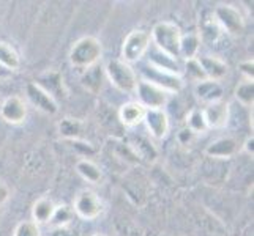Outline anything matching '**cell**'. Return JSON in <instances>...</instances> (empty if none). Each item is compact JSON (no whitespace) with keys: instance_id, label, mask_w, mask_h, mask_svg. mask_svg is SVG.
<instances>
[{"instance_id":"obj_1","label":"cell","mask_w":254,"mask_h":236,"mask_svg":"<svg viewBox=\"0 0 254 236\" xmlns=\"http://www.w3.org/2000/svg\"><path fill=\"white\" fill-rule=\"evenodd\" d=\"M150 38L156 49L174 60H180V38L182 30L179 25L169 21H161L153 25Z\"/></svg>"},{"instance_id":"obj_2","label":"cell","mask_w":254,"mask_h":236,"mask_svg":"<svg viewBox=\"0 0 254 236\" xmlns=\"http://www.w3.org/2000/svg\"><path fill=\"white\" fill-rule=\"evenodd\" d=\"M103 55V47L98 38L84 37L77 40L69 50V63L74 68L87 69L93 65H98Z\"/></svg>"},{"instance_id":"obj_3","label":"cell","mask_w":254,"mask_h":236,"mask_svg":"<svg viewBox=\"0 0 254 236\" xmlns=\"http://www.w3.org/2000/svg\"><path fill=\"white\" fill-rule=\"evenodd\" d=\"M104 74L109 79V82L117 90L124 93H134L137 85V74L131 65L122 62V60H111L104 68Z\"/></svg>"},{"instance_id":"obj_4","label":"cell","mask_w":254,"mask_h":236,"mask_svg":"<svg viewBox=\"0 0 254 236\" xmlns=\"http://www.w3.org/2000/svg\"><path fill=\"white\" fill-rule=\"evenodd\" d=\"M150 33L145 30H133L127 35L122 45V62L134 63L139 62L150 49Z\"/></svg>"},{"instance_id":"obj_5","label":"cell","mask_w":254,"mask_h":236,"mask_svg":"<svg viewBox=\"0 0 254 236\" xmlns=\"http://www.w3.org/2000/svg\"><path fill=\"white\" fill-rule=\"evenodd\" d=\"M141 74H142V81H147L156 87H160V89L168 92L169 94L179 93L183 89V79L180 76L163 71L160 68L152 66L150 63L141 68Z\"/></svg>"},{"instance_id":"obj_6","label":"cell","mask_w":254,"mask_h":236,"mask_svg":"<svg viewBox=\"0 0 254 236\" xmlns=\"http://www.w3.org/2000/svg\"><path fill=\"white\" fill-rule=\"evenodd\" d=\"M213 17L215 21L220 24L223 32L229 35H242L245 30V19L243 14L240 13L239 8L234 5H218L213 10Z\"/></svg>"},{"instance_id":"obj_7","label":"cell","mask_w":254,"mask_h":236,"mask_svg":"<svg viewBox=\"0 0 254 236\" xmlns=\"http://www.w3.org/2000/svg\"><path fill=\"white\" fill-rule=\"evenodd\" d=\"M139 104H142L145 109H163L169 101V93L164 92L160 87H156L147 81H137L136 92Z\"/></svg>"},{"instance_id":"obj_8","label":"cell","mask_w":254,"mask_h":236,"mask_svg":"<svg viewBox=\"0 0 254 236\" xmlns=\"http://www.w3.org/2000/svg\"><path fill=\"white\" fill-rule=\"evenodd\" d=\"M73 211L84 221L96 219L103 211V202L93 190H81L74 198Z\"/></svg>"},{"instance_id":"obj_9","label":"cell","mask_w":254,"mask_h":236,"mask_svg":"<svg viewBox=\"0 0 254 236\" xmlns=\"http://www.w3.org/2000/svg\"><path fill=\"white\" fill-rule=\"evenodd\" d=\"M25 93H27L29 101L37 107L40 112L46 113V115H56L59 112V104L54 96H51L48 92H45L40 85L35 82H30L25 87Z\"/></svg>"},{"instance_id":"obj_10","label":"cell","mask_w":254,"mask_h":236,"mask_svg":"<svg viewBox=\"0 0 254 236\" xmlns=\"http://www.w3.org/2000/svg\"><path fill=\"white\" fill-rule=\"evenodd\" d=\"M202 113L208 129H223L229 123V117H231L229 102H226L224 99L210 102L205 106Z\"/></svg>"},{"instance_id":"obj_11","label":"cell","mask_w":254,"mask_h":236,"mask_svg":"<svg viewBox=\"0 0 254 236\" xmlns=\"http://www.w3.org/2000/svg\"><path fill=\"white\" fill-rule=\"evenodd\" d=\"M0 117L10 125H21L27 118V104L21 96H8L0 106Z\"/></svg>"},{"instance_id":"obj_12","label":"cell","mask_w":254,"mask_h":236,"mask_svg":"<svg viewBox=\"0 0 254 236\" xmlns=\"http://www.w3.org/2000/svg\"><path fill=\"white\" fill-rule=\"evenodd\" d=\"M144 123L153 139L161 141V139L169 134V117L163 109H147L144 115Z\"/></svg>"},{"instance_id":"obj_13","label":"cell","mask_w":254,"mask_h":236,"mask_svg":"<svg viewBox=\"0 0 254 236\" xmlns=\"http://www.w3.org/2000/svg\"><path fill=\"white\" fill-rule=\"evenodd\" d=\"M239 151V142L234 137H221L205 148V154L213 159H229Z\"/></svg>"},{"instance_id":"obj_14","label":"cell","mask_w":254,"mask_h":236,"mask_svg":"<svg viewBox=\"0 0 254 236\" xmlns=\"http://www.w3.org/2000/svg\"><path fill=\"white\" fill-rule=\"evenodd\" d=\"M197 62L202 68V71L208 81H215L220 82L221 79L226 77L227 74V65L223 62L221 58L213 57V55H200L197 57Z\"/></svg>"},{"instance_id":"obj_15","label":"cell","mask_w":254,"mask_h":236,"mask_svg":"<svg viewBox=\"0 0 254 236\" xmlns=\"http://www.w3.org/2000/svg\"><path fill=\"white\" fill-rule=\"evenodd\" d=\"M145 110L147 109L142 106V104H139L137 101L125 102L119 110V120H120V123L124 126L134 128V126L141 125L144 121Z\"/></svg>"},{"instance_id":"obj_16","label":"cell","mask_w":254,"mask_h":236,"mask_svg":"<svg viewBox=\"0 0 254 236\" xmlns=\"http://www.w3.org/2000/svg\"><path fill=\"white\" fill-rule=\"evenodd\" d=\"M35 84L40 85L43 90L48 92L51 96H54V98H56V94L65 96L64 79L59 71H46V73L40 74L37 81H35Z\"/></svg>"},{"instance_id":"obj_17","label":"cell","mask_w":254,"mask_h":236,"mask_svg":"<svg viewBox=\"0 0 254 236\" xmlns=\"http://www.w3.org/2000/svg\"><path fill=\"white\" fill-rule=\"evenodd\" d=\"M197 98L200 101H204L207 104L210 102H215V101H220L223 99V87L220 82H215V81H200L196 84V89H194Z\"/></svg>"},{"instance_id":"obj_18","label":"cell","mask_w":254,"mask_h":236,"mask_svg":"<svg viewBox=\"0 0 254 236\" xmlns=\"http://www.w3.org/2000/svg\"><path fill=\"white\" fill-rule=\"evenodd\" d=\"M103 79H104L103 68L100 65H93L84 71L81 77V84L84 85V89L87 92H90L92 94H98L100 90L103 89Z\"/></svg>"},{"instance_id":"obj_19","label":"cell","mask_w":254,"mask_h":236,"mask_svg":"<svg viewBox=\"0 0 254 236\" xmlns=\"http://www.w3.org/2000/svg\"><path fill=\"white\" fill-rule=\"evenodd\" d=\"M56 211V205L51 198L48 197H41L32 206V217L35 224H46L51 222L52 216Z\"/></svg>"},{"instance_id":"obj_20","label":"cell","mask_w":254,"mask_h":236,"mask_svg":"<svg viewBox=\"0 0 254 236\" xmlns=\"http://www.w3.org/2000/svg\"><path fill=\"white\" fill-rule=\"evenodd\" d=\"M221 35H223V29L220 27V24L215 21L213 16L202 19V24H200V33H199L200 41L213 45V43H216L221 38Z\"/></svg>"},{"instance_id":"obj_21","label":"cell","mask_w":254,"mask_h":236,"mask_svg":"<svg viewBox=\"0 0 254 236\" xmlns=\"http://www.w3.org/2000/svg\"><path fill=\"white\" fill-rule=\"evenodd\" d=\"M76 172L79 173L85 181L92 183V185H100V181L103 180V172L100 170V167L89 159L77 161Z\"/></svg>"},{"instance_id":"obj_22","label":"cell","mask_w":254,"mask_h":236,"mask_svg":"<svg viewBox=\"0 0 254 236\" xmlns=\"http://www.w3.org/2000/svg\"><path fill=\"white\" fill-rule=\"evenodd\" d=\"M200 47V38L197 33L182 35L180 38V58L191 60L197 58V52Z\"/></svg>"},{"instance_id":"obj_23","label":"cell","mask_w":254,"mask_h":236,"mask_svg":"<svg viewBox=\"0 0 254 236\" xmlns=\"http://www.w3.org/2000/svg\"><path fill=\"white\" fill-rule=\"evenodd\" d=\"M0 65L3 68L10 69V71H16L21 66V57L16 52V49L8 45L5 41H0Z\"/></svg>"},{"instance_id":"obj_24","label":"cell","mask_w":254,"mask_h":236,"mask_svg":"<svg viewBox=\"0 0 254 236\" xmlns=\"http://www.w3.org/2000/svg\"><path fill=\"white\" fill-rule=\"evenodd\" d=\"M148 63H150L152 66H156V68L163 69V71H168V73L177 74V76H180V73H182L179 60H174V58H171L168 55H164L163 52H160L158 49H156L153 54L150 55Z\"/></svg>"},{"instance_id":"obj_25","label":"cell","mask_w":254,"mask_h":236,"mask_svg":"<svg viewBox=\"0 0 254 236\" xmlns=\"http://www.w3.org/2000/svg\"><path fill=\"white\" fill-rule=\"evenodd\" d=\"M59 133L62 137L68 139V141H77L82 133V125H81V121H77V120L64 118L59 123Z\"/></svg>"},{"instance_id":"obj_26","label":"cell","mask_w":254,"mask_h":236,"mask_svg":"<svg viewBox=\"0 0 254 236\" xmlns=\"http://www.w3.org/2000/svg\"><path fill=\"white\" fill-rule=\"evenodd\" d=\"M187 129L191 131L192 134H202L205 131H208L204 113L200 109H192L188 112L187 115Z\"/></svg>"},{"instance_id":"obj_27","label":"cell","mask_w":254,"mask_h":236,"mask_svg":"<svg viewBox=\"0 0 254 236\" xmlns=\"http://www.w3.org/2000/svg\"><path fill=\"white\" fill-rule=\"evenodd\" d=\"M235 98L245 107H253L254 99V84L253 81H243L235 89Z\"/></svg>"},{"instance_id":"obj_28","label":"cell","mask_w":254,"mask_h":236,"mask_svg":"<svg viewBox=\"0 0 254 236\" xmlns=\"http://www.w3.org/2000/svg\"><path fill=\"white\" fill-rule=\"evenodd\" d=\"M73 219V209L68 206H56L54 216H52L51 224L56 225L57 229H64L66 224H69Z\"/></svg>"},{"instance_id":"obj_29","label":"cell","mask_w":254,"mask_h":236,"mask_svg":"<svg viewBox=\"0 0 254 236\" xmlns=\"http://www.w3.org/2000/svg\"><path fill=\"white\" fill-rule=\"evenodd\" d=\"M13 236H41L40 225L33 221H24L16 225Z\"/></svg>"},{"instance_id":"obj_30","label":"cell","mask_w":254,"mask_h":236,"mask_svg":"<svg viewBox=\"0 0 254 236\" xmlns=\"http://www.w3.org/2000/svg\"><path fill=\"white\" fill-rule=\"evenodd\" d=\"M185 73L187 76L191 79V81H196V82H200V81H205V74L202 71V68H200L197 58H191V60H187L185 63Z\"/></svg>"},{"instance_id":"obj_31","label":"cell","mask_w":254,"mask_h":236,"mask_svg":"<svg viewBox=\"0 0 254 236\" xmlns=\"http://www.w3.org/2000/svg\"><path fill=\"white\" fill-rule=\"evenodd\" d=\"M136 154H139L141 157H145L148 161H155V157H156V151L153 150V146L150 143H147L145 141H142V139H137Z\"/></svg>"},{"instance_id":"obj_32","label":"cell","mask_w":254,"mask_h":236,"mask_svg":"<svg viewBox=\"0 0 254 236\" xmlns=\"http://www.w3.org/2000/svg\"><path fill=\"white\" fill-rule=\"evenodd\" d=\"M239 69H240V73L245 76V81H253V77H254V62H253V58L242 62L239 65Z\"/></svg>"},{"instance_id":"obj_33","label":"cell","mask_w":254,"mask_h":236,"mask_svg":"<svg viewBox=\"0 0 254 236\" xmlns=\"http://www.w3.org/2000/svg\"><path fill=\"white\" fill-rule=\"evenodd\" d=\"M8 198H10V189L0 181V206H3L8 202Z\"/></svg>"},{"instance_id":"obj_34","label":"cell","mask_w":254,"mask_h":236,"mask_svg":"<svg viewBox=\"0 0 254 236\" xmlns=\"http://www.w3.org/2000/svg\"><path fill=\"white\" fill-rule=\"evenodd\" d=\"M253 143H254V137H253V134H251V136L247 137V141L243 142V151L247 153L248 156H251V157H253V153H254V151H253Z\"/></svg>"},{"instance_id":"obj_35","label":"cell","mask_w":254,"mask_h":236,"mask_svg":"<svg viewBox=\"0 0 254 236\" xmlns=\"http://www.w3.org/2000/svg\"><path fill=\"white\" fill-rule=\"evenodd\" d=\"M10 77H11L10 69H6V68H3L2 65H0V81H8Z\"/></svg>"},{"instance_id":"obj_36","label":"cell","mask_w":254,"mask_h":236,"mask_svg":"<svg viewBox=\"0 0 254 236\" xmlns=\"http://www.w3.org/2000/svg\"><path fill=\"white\" fill-rule=\"evenodd\" d=\"M52 236H73L71 232H68L66 229H57L54 233H52Z\"/></svg>"},{"instance_id":"obj_37","label":"cell","mask_w":254,"mask_h":236,"mask_svg":"<svg viewBox=\"0 0 254 236\" xmlns=\"http://www.w3.org/2000/svg\"><path fill=\"white\" fill-rule=\"evenodd\" d=\"M93 236H106V235H103V233H95Z\"/></svg>"}]
</instances>
